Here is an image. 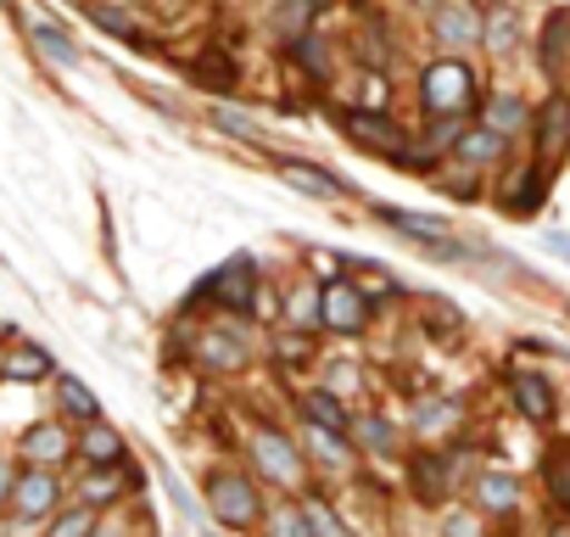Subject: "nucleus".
<instances>
[{"mask_svg": "<svg viewBox=\"0 0 570 537\" xmlns=\"http://www.w3.org/2000/svg\"><path fill=\"white\" fill-rule=\"evenodd\" d=\"M475 101V79L464 62H436L425 68V113L431 118H464Z\"/></svg>", "mask_w": 570, "mask_h": 537, "instance_id": "nucleus-1", "label": "nucleus"}, {"mask_svg": "<svg viewBox=\"0 0 570 537\" xmlns=\"http://www.w3.org/2000/svg\"><path fill=\"white\" fill-rule=\"evenodd\" d=\"M196 297H213V303H224L229 314H252V309H257V268H252L246 257H235V263L218 268V275L202 281Z\"/></svg>", "mask_w": 570, "mask_h": 537, "instance_id": "nucleus-2", "label": "nucleus"}, {"mask_svg": "<svg viewBox=\"0 0 570 537\" xmlns=\"http://www.w3.org/2000/svg\"><path fill=\"white\" fill-rule=\"evenodd\" d=\"M207 492H213V515H218L224 526H252V520L263 515L257 487H252L246 476H213Z\"/></svg>", "mask_w": 570, "mask_h": 537, "instance_id": "nucleus-3", "label": "nucleus"}, {"mask_svg": "<svg viewBox=\"0 0 570 537\" xmlns=\"http://www.w3.org/2000/svg\"><path fill=\"white\" fill-rule=\"evenodd\" d=\"M375 213H381L397 235H409V241H420V246H431V252H448V257L459 252V246L448 241V224L431 218V213H409V207H375Z\"/></svg>", "mask_w": 570, "mask_h": 537, "instance_id": "nucleus-4", "label": "nucleus"}, {"mask_svg": "<svg viewBox=\"0 0 570 537\" xmlns=\"http://www.w3.org/2000/svg\"><path fill=\"white\" fill-rule=\"evenodd\" d=\"M57 476L51 470H18L12 476V509L23 515V520H35V515H51L57 509Z\"/></svg>", "mask_w": 570, "mask_h": 537, "instance_id": "nucleus-5", "label": "nucleus"}, {"mask_svg": "<svg viewBox=\"0 0 570 537\" xmlns=\"http://www.w3.org/2000/svg\"><path fill=\"white\" fill-rule=\"evenodd\" d=\"M252 448H257V465H263L279 487H297V481H303V459H297V448L285 442L279 431H263Z\"/></svg>", "mask_w": 570, "mask_h": 537, "instance_id": "nucleus-6", "label": "nucleus"}, {"mask_svg": "<svg viewBox=\"0 0 570 537\" xmlns=\"http://www.w3.org/2000/svg\"><path fill=\"white\" fill-rule=\"evenodd\" d=\"M364 320H370L364 292L347 286V281H331V286H325V325H331V331H358Z\"/></svg>", "mask_w": 570, "mask_h": 537, "instance_id": "nucleus-7", "label": "nucleus"}, {"mask_svg": "<svg viewBox=\"0 0 570 537\" xmlns=\"http://www.w3.org/2000/svg\"><path fill=\"white\" fill-rule=\"evenodd\" d=\"M23 459H29V470L62 465V459H68V437H62V426H35V431L23 437Z\"/></svg>", "mask_w": 570, "mask_h": 537, "instance_id": "nucleus-8", "label": "nucleus"}, {"mask_svg": "<svg viewBox=\"0 0 570 537\" xmlns=\"http://www.w3.org/2000/svg\"><path fill=\"white\" fill-rule=\"evenodd\" d=\"M537 135H542V157H548V163H553V157L570 146V101H564V96H553V101L542 107Z\"/></svg>", "mask_w": 570, "mask_h": 537, "instance_id": "nucleus-9", "label": "nucleus"}, {"mask_svg": "<svg viewBox=\"0 0 570 537\" xmlns=\"http://www.w3.org/2000/svg\"><path fill=\"white\" fill-rule=\"evenodd\" d=\"M79 448H85V459L96 465V470H112V465H124V437L112 431V426H85V437H79Z\"/></svg>", "mask_w": 570, "mask_h": 537, "instance_id": "nucleus-10", "label": "nucleus"}, {"mask_svg": "<svg viewBox=\"0 0 570 537\" xmlns=\"http://www.w3.org/2000/svg\"><path fill=\"white\" fill-rule=\"evenodd\" d=\"M481 29H487V23H481L470 7H442V12H436V35H442L448 46H475Z\"/></svg>", "mask_w": 570, "mask_h": 537, "instance_id": "nucleus-11", "label": "nucleus"}, {"mask_svg": "<svg viewBox=\"0 0 570 537\" xmlns=\"http://www.w3.org/2000/svg\"><path fill=\"white\" fill-rule=\"evenodd\" d=\"M279 174H285V185H297V191H308V196H325V202L342 196V185H336L325 168H314V163H279Z\"/></svg>", "mask_w": 570, "mask_h": 537, "instance_id": "nucleus-12", "label": "nucleus"}, {"mask_svg": "<svg viewBox=\"0 0 570 537\" xmlns=\"http://www.w3.org/2000/svg\"><path fill=\"white\" fill-rule=\"evenodd\" d=\"M57 398H62V409H68L73 420H85V426H96V420H101V403H96V392H90L85 381L62 375V381H57Z\"/></svg>", "mask_w": 570, "mask_h": 537, "instance_id": "nucleus-13", "label": "nucleus"}, {"mask_svg": "<svg viewBox=\"0 0 570 537\" xmlns=\"http://www.w3.org/2000/svg\"><path fill=\"white\" fill-rule=\"evenodd\" d=\"M347 135H353V140H364V146L397 152V129H392L386 118H375V113H353V118H347Z\"/></svg>", "mask_w": 570, "mask_h": 537, "instance_id": "nucleus-14", "label": "nucleus"}, {"mask_svg": "<svg viewBox=\"0 0 570 537\" xmlns=\"http://www.w3.org/2000/svg\"><path fill=\"white\" fill-rule=\"evenodd\" d=\"M35 46H40V51H46L57 68H79V62H85V57L73 51V40H68L57 23H35Z\"/></svg>", "mask_w": 570, "mask_h": 537, "instance_id": "nucleus-15", "label": "nucleus"}, {"mask_svg": "<svg viewBox=\"0 0 570 537\" xmlns=\"http://www.w3.org/2000/svg\"><path fill=\"white\" fill-rule=\"evenodd\" d=\"M303 420H308V426H325V431H336V437H347V414L336 409L331 392H308V398H303Z\"/></svg>", "mask_w": 570, "mask_h": 537, "instance_id": "nucleus-16", "label": "nucleus"}, {"mask_svg": "<svg viewBox=\"0 0 570 537\" xmlns=\"http://www.w3.org/2000/svg\"><path fill=\"white\" fill-rule=\"evenodd\" d=\"M453 152H459L464 163H498V157H503V135H498V129H470Z\"/></svg>", "mask_w": 570, "mask_h": 537, "instance_id": "nucleus-17", "label": "nucleus"}, {"mask_svg": "<svg viewBox=\"0 0 570 537\" xmlns=\"http://www.w3.org/2000/svg\"><path fill=\"white\" fill-rule=\"evenodd\" d=\"M514 403H520V414H531V420H548V387L537 381V375H514Z\"/></svg>", "mask_w": 570, "mask_h": 537, "instance_id": "nucleus-18", "label": "nucleus"}, {"mask_svg": "<svg viewBox=\"0 0 570 537\" xmlns=\"http://www.w3.org/2000/svg\"><path fill=\"white\" fill-rule=\"evenodd\" d=\"M46 537H101V531H96V509H68V515H57Z\"/></svg>", "mask_w": 570, "mask_h": 537, "instance_id": "nucleus-19", "label": "nucleus"}, {"mask_svg": "<svg viewBox=\"0 0 570 537\" xmlns=\"http://www.w3.org/2000/svg\"><path fill=\"white\" fill-rule=\"evenodd\" d=\"M303 515H308V526H314V537H353L342 520H336V509L325 504V498H308L303 504Z\"/></svg>", "mask_w": 570, "mask_h": 537, "instance_id": "nucleus-20", "label": "nucleus"}, {"mask_svg": "<svg viewBox=\"0 0 570 537\" xmlns=\"http://www.w3.org/2000/svg\"><path fill=\"white\" fill-rule=\"evenodd\" d=\"M292 325H303V331L325 325V297H314L308 286H303V292H292Z\"/></svg>", "mask_w": 570, "mask_h": 537, "instance_id": "nucleus-21", "label": "nucleus"}, {"mask_svg": "<svg viewBox=\"0 0 570 537\" xmlns=\"http://www.w3.org/2000/svg\"><path fill=\"white\" fill-rule=\"evenodd\" d=\"M46 370H51V359H46V353H35V348H18V353H12V364H7V375H12V381H40Z\"/></svg>", "mask_w": 570, "mask_h": 537, "instance_id": "nucleus-22", "label": "nucleus"}, {"mask_svg": "<svg viewBox=\"0 0 570 537\" xmlns=\"http://www.w3.org/2000/svg\"><path fill=\"white\" fill-rule=\"evenodd\" d=\"M514 498H520L514 476H481V504H487V509H509Z\"/></svg>", "mask_w": 570, "mask_h": 537, "instance_id": "nucleus-23", "label": "nucleus"}, {"mask_svg": "<svg viewBox=\"0 0 570 537\" xmlns=\"http://www.w3.org/2000/svg\"><path fill=\"white\" fill-rule=\"evenodd\" d=\"M514 35H520L514 12H492V18H487V40H492V51H509V46H514Z\"/></svg>", "mask_w": 570, "mask_h": 537, "instance_id": "nucleus-24", "label": "nucleus"}, {"mask_svg": "<svg viewBox=\"0 0 570 537\" xmlns=\"http://www.w3.org/2000/svg\"><path fill=\"white\" fill-rule=\"evenodd\" d=\"M274 537H314L303 509H274Z\"/></svg>", "mask_w": 570, "mask_h": 537, "instance_id": "nucleus-25", "label": "nucleus"}, {"mask_svg": "<svg viewBox=\"0 0 570 537\" xmlns=\"http://www.w3.org/2000/svg\"><path fill=\"white\" fill-rule=\"evenodd\" d=\"M213 118H218V129H229V135H240V140H263V135H257V124H252L246 113H235V107H218Z\"/></svg>", "mask_w": 570, "mask_h": 537, "instance_id": "nucleus-26", "label": "nucleus"}, {"mask_svg": "<svg viewBox=\"0 0 570 537\" xmlns=\"http://www.w3.org/2000/svg\"><path fill=\"white\" fill-rule=\"evenodd\" d=\"M202 353H207V364H224V370H235V364H240V342H224V336H207V342H202Z\"/></svg>", "mask_w": 570, "mask_h": 537, "instance_id": "nucleus-27", "label": "nucleus"}, {"mask_svg": "<svg viewBox=\"0 0 570 537\" xmlns=\"http://www.w3.org/2000/svg\"><path fill=\"white\" fill-rule=\"evenodd\" d=\"M414 476H420V492H425V498H442V465H436V459H420Z\"/></svg>", "mask_w": 570, "mask_h": 537, "instance_id": "nucleus-28", "label": "nucleus"}, {"mask_svg": "<svg viewBox=\"0 0 570 537\" xmlns=\"http://www.w3.org/2000/svg\"><path fill=\"white\" fill-rule=\"evenodd\" d=\"M520 118H525V107H520V101H498V107H492V129H498V135H503V129H514Z\"/></svg>", "mask_w": 570, "mask_h": 537, "instance_id": "nucleus-29", "label": "nucleus"}, {"mask_svg": "<svg viewBox=\"0 0 570 537\" xmlns=\"http://www.w3.org/2000/svg\"><path fill=\"white\" fill-rule=\"evenodd\" d=\"M90 498H96V504H107V498H118V476H101V481L90 487Z\"/></svg>", "mask_w": 570, "mask_h": 537, "instance_id": "nucleus-30", "label": "nucleus"}, {"mask_svg": "<svg viewBox=\"0 0 570 537\" xmlns=\"http://www.w3.org/2000/svg\"><path fill=\"white\" fill-rule=\"evenodd\" d=\"M364 437H370L375 448H392V431H386V426H364Z\"/></svg>", "mask_w": 570, "mask_h": 537, "instance_id": "nucleus-31", "label": "nucleus"}, {"mask_svg": "<svg viewBox=\"0 0 570 537\" xmlns=\"http://www.w3.org/2000/svg\"><path fill=\"white\" fill-rule=\"evenodd\" d=\"M553 487H559V498L570 504V470H564V465H553Z\"/></svg>", "mask_w": 570, "mask_h": 537, "instance_id": "nucleus-32", "label": "nucleus"}, {"mask_svg": "<svg viewBox=\"0 0 570 537\" xmlns=\"http://www.w3.org/2000/svg\"><path fill=\"white\" fill-rule=\"evenodd\" d=\"M548 252H559V257H570V235H559V230H553V235H548Z\"/></svg>", "mask_w": 570, "mask_h": 537, "instance_id": "nucleus-33", "label": "nucleus"}, {"mask_svg": "<svg viewBox=\"0 0 570 537\" xmlns=\"http://www.w3.org/2000/svg\"><path fill=\"white\" fill-rule=\"evenodd\" d=\"M553 537H570V526H559V531H553Z\"/></svg>", "mask_w": 570, "mask_h": 537, "instance_id": "nucleus-34", "label": "nucleus"}, {"mask_svg": "<svg viewBox=\"0 0 570 537\" xmlns=\"http://www.w3.org/2000/svg\"><path fill=\"white\" fill-rule=\"evenodd\" d=\"M314 7H336V0H314Z\"/></svg>", "mask_w": 570, "mask_h": 537, "instance_id": "nucleus-35", "label": "nucleus"}, {"mask_svg": "<svg viewBox=\"0 0 570 537\" xmlns=\"http://www.w3.org/2000/svg\"><path fill=\"white\" fill-rule=\"evenodd\" d=\"M101 537H118V531H101Z\"/></svg>", "mask_w": 570, "mask_h": 537, "instance_id": "nucleus-36", "label": "nucleus"}]
</instances>
